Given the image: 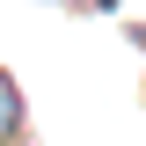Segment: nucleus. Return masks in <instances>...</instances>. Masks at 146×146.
Here are the masks:
<instances>
[{
  "instance_id": "1",
  "label": "nucleus",
  "mask_w": 146,
  "mask_h": 146,
  "mask_svg": "<svg viewBox=\"0 0 146 146\" xmlns=\"http://www.w3.org/2000/svg\"><path fill=\"white\" fill-rule=\"evenodd\" d=\"M22 131V95H15V80H0V146Z\"/></svg>"
},
{
  "instance_id": "2",
  "label": "nucleus",
  "mask_w": 146,
  "mask_h": 146,
  "mask_svg": "<svg viewBox=\"0 0 146 146\" xmlns=\"http://www.w3.org/2000/svg\"><path fill=\"white\" fill-rule=\"evenodd\" d=\"M95 7H110V0H95Z\"/></svg>"
}]
</instances>
